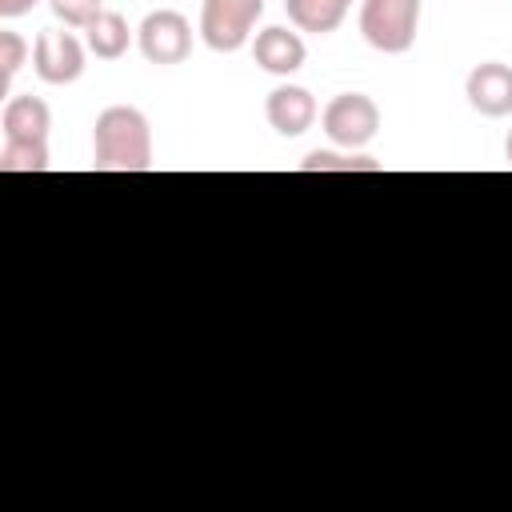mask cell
<instances>
[{
    "label": "cell",
    "instance_id": "3957f363",
    "mask_svg": "<svg viewBox=\"0 0 512 512\" xmlns=\"http://www.w3.org/2000/svg\"><path fill=\"white\" fill-rule=\"evenodd\" d=\"M264 16V0H200V40L212 52H240Z\"/></svg>",
    "mask_w": 512,
    "mask_h": 512
},
{
    "label": "cell",
    "instance_id": "7c38bea8",
    "mask_svg": "<svg viewBox=\"0 0 512 512\" xmlns=\"http://www.w3.org/2000/svg\"><path fill=\"white\" fill-rule=\"evenodd\" d=\"M132 28H128V20L120 16V12H100L88 28H84V44H88V52L96 56V60H120L124 52H128V44H132Z\"/></svg>",
    "mask_w": 512,
    "mask_h": 512
},
{
    "label": "cell",
    "instance_id": "8992f818",
    "mask_svg": "<svg viewBox=\"0 0 512 512\" xmlns=\"http://www.w3.org/2000/svg\"><path fill=\"white\" fill-rule=\"evenodd\" d=\"M84 60H88V44L72 32H60V28H44L32 44V68L44 84H72L80 80L84 72Z\"/></svg>",
    "mask_w": 512,
    "mask_h": 512
},
{
    "label": "cell",
    "instance_id": "277c9868",
    "mask_svg": "<svg viewBox=\"0 0 512 512\" xmlns=\"http://www.w3.org/2000/svg\"><path fill=\"white\" fill-rule=\"evenodd\" d=\"M320 128H324V136L336 148L356 152V148H364V144L376 140V132H380V108L364 92H340V96H332L324 104Z\"/></svg>",
    "mask_w": 512,
    "mask_h": 512
},
{
    "label": "cell",
    "instance_id": "2e32d148",
    "mask_svg": "<svg viewBox=\"0 0 512 512\" xmlns=\"http://www.w3.org/2000/svg\"><path fill=\"white\" fill-rule=\"evenodd\" d=\"M28 60V40L20 32H0V88L12 84V76L20 72V64Z\"/></svg>",
    "mask_w": 512,
    "mask_h": 512
},
{
    "label": "cell",
    "instance_id": "52a82bcc",
    "mask_svg": "<svg viewBox=\"0 0 512 512\" xmlns=\"http://www.w3.org/2000/svg\"><path fill=\"white\" fill-rule=\"evenodd\" d=\"M464 96L480 116H512V64L504 60H484L468 72L464 80Z\"/></svg>",
    "mask_w": 512,
    "mask_h": 512
},
{
    "label": "cell",
    "instance_id": "5bb4252c",
    "mask_svg": "<svg viewBox=\"0 0 512 512\" xmlns=\"http://www.w3.org/2000/svg\"><path fill=\"white\" fill-rule=\"evenodd\" d=\"M300 172H380V164L372 156H340V152H308L300 160Z\"/></svg>",
    "mask_w": 512,
    "mask_h": 512
},
{
    "label": "cell",
    "instance_id": "7a4b0ae2",
    "mask_svg": "<svg viewBox=\"0 0 512 512\" xmlns=\"http://www.w3.org/2000/svg\"><path fill=\"white\" fill-rule=\"evenodd\" d=\"M424 0H360V36L384 52L404 56L416 44Z\"/></svg>",
    "mask_w": 512,
    "mask_h": 512
},
{
    "label": "cell",
    "instance_id": "6da1fadb",
    "mask_svg": "<svg viewBox=\"0 0 512 512\" xmlns=\"http://www.w3.org/2000/svg\"><path fill=\"white\" fill-rule=\"evenodd\" d=\"M92 168L100 172H148L152 124L132 104H112L92 124Z\"/></svg>",
    "mask_w": 512,
    "mask_h": 512
},
{
    "label": "cell",
    "instance_id": "ba28073f",
    "mask_svg": "<svg viewBox=\"0 0 512 512\" xmlns=\"http://www.w3.org/2000/svg\"><path fill=\"white\" fill-rule=\"evenodd\" d=\"M252 60L268 76H292V72H300L304 60H308V48H304L300 28H284V24L260 28L252 36Z\"/></svg>",
    "mask_w": 512,
    "mask_h": 512
},
{
    "label": "cell",
    "instance_id": "5b68a950",
    "mask_svg": "<svg viewBox=\"0 0 512 512\" xmlns=\"http://www.w3.org/2000/svg\"><path fill=\"white\" fill-rule=\"evenodd\" d=\"M136 48H140V56L148 64H160V68L184 64L188 52H192V24H188V16L176 12V8L148 12L140 20V28H136Z\"/></svg>",
    "mask_w": 512,
    "mask_h": 512
},
{
    "label": "cell",
    "instance_id": "4fadbf2b",
    "mask_svg": "<svg viewBox=\"0 0 512 512\" xmlns=\"http://www.w3.org/2000/svg\"><path fill=\"white\" fill-rule=\"evenodd\" d=\"M48 168V140H4L0 172H44Z\"/></svg>",
    "mask_w": 512,
    "mask_h": 512
},
{
    "label": "cell",
    "instance_id": "ac0fdd59",
    "mask_svg": "<svg viewBox=\"0 0 512 512\" xmlns=\"http://www.w3.org/2000/svg\"><path fill=\"white\" fill-rule=\"evenodd\" d=\"M504 160H508V168H512V128H508V136H504Z\"/></svg>",
    "mask_w": 512,
    "mask_h": 512
},
{
    "label": "cell",
    "instance_id": "9a60e30c",
    "mask_svg": "<svg viewBox=\"0 0 512 512\" xmlns=\"http://www.w3.org/2000/svg\"><path fill=\"white\" fill-rule=\"evenodd\" d=\"M48 8H52V16L64 24V28H88L100 12H104V0H48Z\"/></svg>",
    "mask_w": 512,
    "mask_h": 512
},
{
    "label": "cell",
    "instance_id": "e0dca14e",
    "mask_svg": "<svg viewBox=\"0 0 512 512\" xmlns=\"http://www.w3.org/2000/svg\"><path fill=\"white\" fill-rule=\"evenodd\" d=\"M40 0H0V16L4 20H16V16H24V12H32Z\"/></svg>",
    "mask_w": 512,
    "mask_h": 512
},
{
    "label": "cell",
    "instance_id": "9c48e42d",
    "mask_svg": "<svg viewBox=\"0 0 512 512\" xmlns=\"http://www.w3.org/2000/svg\"><path fill=\"white\" fill-rule=\"evenodd\" d=\"M316 96L300 84H276L264 100V116L272 124V132L280 136H304L316 124Z\"/></svg>",
    "mask_w": 512,
    "mask_h": 512
},
{
    "label": "cell",
    "instance_id": "30bf717a",
    "mask_svg": "<svg viewBox=\"0 0 512 512\" xmlns=\"http://www.w3.org/2000/svg\"><path fill=\"white\" fill-rule=\"evenodd\" d=\"M0 128H4V140H48L52 108L32 92L8 96V104L0 112Z\"/></svg>",
    "mask_w": 512,
    "mask_h": 512
},
{
    "label": "cell",
    "instance_id": "8fae6325",
    "mask_svg": "<svg viewBox=\"0 0 512 512\" xmlns=\"http://www.w3.org/2000/svg\"><path fill=\"white\" fill-rule=\"evenodd\" d=\"M352 0H284V12L292 20V28L300 32H316V36H328L344 24Z\"/></svg>",
    "mask_w": 512,
    "mask_h": 512
}]
</instances>
